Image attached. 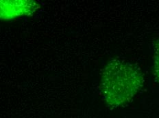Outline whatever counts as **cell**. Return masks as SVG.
Here are the masks:
<instances>
[{
  "label": "cell",
  "instance_id": "3",
  "mask_svg": "<svg viewBox=\"0 0 159 118\" xmlns=\"http://www.w3.org/2000/svg\"><path fill=\"white\" fill-rule=\"evenodd\" d=\"M154 75L159 82V39L156 41L154 47Z\"/></svg>",
  "mask_w": 159,
  "mask_h": 118
},
{
  "label": "cell",
  "instance_id": "1",
  "mask_svg": "<svg viewBox=\"0 0 159 118\" xmlns=\"http://www.w3.org/2000/svg\"><path fill=\"white\" fill-rule=\"evenodd\" d=\"M144 84L141 71L129 62L115 59L102 71L100 87L102 97L112 107L128 103Z\"/></svg>",
  "mask_w": 159,
  "mask_h": 118
},
{
  "label": "cell",
  "instance_id": "2",
  "mask_svg": "<svg viewBox=\"0 0 159 118\" xmlns=\"http://www.w3.org/2000/svg\"><path fill=\"white\" fill-rule=\"evenodd\" d=\"M39 7L33 1H1V19L11 20L18 16L30 15Z\"/></svg>",
  "mask_w": 159,
  "mask_h": 118
}]
</instances>
